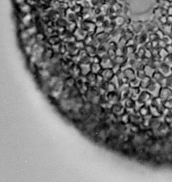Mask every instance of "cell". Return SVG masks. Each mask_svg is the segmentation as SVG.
Listing matches in <instances>:
<instances>
[{
  "label": "cell",
  "instance_id": "cell-6",
  "mask_svg": "<svg viewBox=\"0 0 172 182\" xmlns=\"http://www.w3.org/2000/svg\"><path fill=\"white\" fill-rule=\"evenodd\" d=\"M167 16H172V5L167 8Z\"/></svg>",
  "mask_w": 172,
  "mask_h": 182
},
{
  "label": "cell",
  "instance_id": "cell-8",
  "mask_svg": "<svg viewBox=\"0 0 172 182\" xmlns=\"http://www.w3.org/2000/svg\"><path fill=\"white\" fill-rule=\"evenodd\" d=\"M171 27H172V24H171Z\"/></svg>",
  "mask_w": 172,
  "mask_h": 182
},
{
  "label": "cell",
  "instance_id": "cell-1",
  "mask_svg": "<svg viewBox=\"0 0 172 182\" xmlns=\"http://www.w3.org/2000/svg\"><path fill=\"white\" fill-rule=\"evenodd\" d=\"M159 71L165 77H168L172 74V69L163 61L161 62L159 67Z\"/></svg>",
  "mask_w": 172,
  "mask_h": 182
},
{
  "label": "cell",
  "instance_id": "cell-4",
  "mask_svg": "<svg viewBox=\"0 0 172 182\" xmlns=\"http://www.w3.org/2000/svg\"><path fill=\"white\" fill-rule=\"evenodd\" d=\"M159 21L161 24H165L167 23V16H162L159 18Z\"/></svg>",
  "mask_w": 172,
  "mask_h": 182
},
{
  "label": "cell",
  "instance_id": "cell-3",
  "mask_svg": "<svg viewBox=\"0 0 172 182\" xmlns=\"http://www.w3.org/2000/svg\"><path fill=\"white\" fill-rule=\"evenodd\" d=\"M168 54H169V53L167 52L165 48H161L160 49L159 51V55L160 59L161 60H163V61L164 59L167 57Z\"/></svg>",
  "mask_w": 172,
  "mask_h": 182
},
{
  "label": "cell",
  "instance_id": "cell-5",
  "mask_svg": "<svg viewBox=\"0 0 172 182\" xmlns=\"http://www.w3.org/2000/svg\"><path fill=\"white\" fill-rule=\"evenodd\" d=\"M165 48V50H167V52L169 53V54H171V53H172V46H171V44L167 45V46H166Z\"/></svg>",
  "mask_w": 172,
  "mask_h": 182
},
{
  "label": "cell",
  "instance_id": "cell-7",
  "mask_svg": "<svg viewBox=\"0 0 172 182\" xmlns=\"http://www.w3.org/2000/svg\"><path fill=\"white\" fill-rule=\"evenodd\" d=\"M168 1H170V2H171V1H172V0H168Z\"/></svg>",
  "mask_w": 172,
  "mask_h": 182
},
{
  "label": "cell",
  "instance_id": "cell-2",
  "mask_svg": "<svg viewBox=\"0 0 172 182\" xmlns=\"http://www.w3.org/2000/svg\"><path fill=\"white\" fill-rule=\"evenodd\" d=\"M159 29L161 30V31L163 32V33L165 35H169L170 33L172 32V27H171V24H161L160 26Z\"/></svg>",
  "mask_w": 172,
  "mask_h": 182
}]
</instances>
